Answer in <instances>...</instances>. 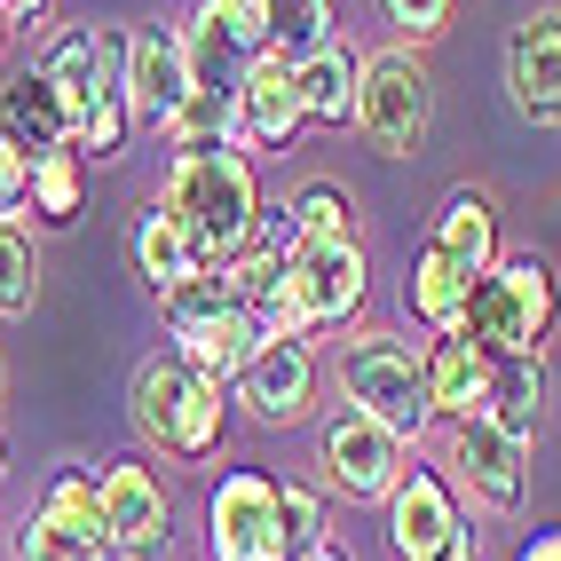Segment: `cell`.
<instances>
[{
	"mask_svg": "<svg viewBox=\"0 0 561 561\" xmlns=\"http://www.w3.org/2000/svg\"><path fill=\"white\" fill-rule=\"evenodd\" d=\"M324 474L341 482L348 499H364V506H380L396 482H403V467H411V443L403 435H388L380 420H364V411H341V420H324Z\"/></svg>",
	"mask_w": 561,
	"mask_h": 561,
	"instance_id": "9",
	"label": "cell"
},
{
	"mask_svg": "<svg viewBox=\"0 0 561 561\" xmlns=\"http://www.w3.org/2000/svg\"><path fill=\"white\" fill-rule=\"evenodd\" d=\"M24 206H32V159L16 142H0V221H24Z\"/></svg>",
	"mask_w": 561,
	"mask_h": 561,
	"instance_id": "35",
	"label": "cell"
},
{
	"mask_svg": "<svg viewBox=\"0 0 561 561\" xmlns=\"http://www.w3.org/2000/svg\"><path fill=\"white\" fill-rule=\"evenodd\" d=\"M420 371H427V411L435 420H474V411H491V356L459 332H435L420 348Z\"/></svg>",
	"mask_w": 561,
	"mask_h": 561,
	"instance_id": "18",
	"label": "cell"
},
{
	"mask_svg": "<svg viewBox=\"0 0 561 561\" xmlns=\"http://www.w3.org/2000/svg\"><path fill=\"white\" fill-rule=\"evenodd\" d=\"M135 277L151 285L159 301H167L174 285H191V277H206V270H198V253H191V238H182V230H174V221H167L159 206H151V214L135 221Z\"/></svg>",
	"mask_w": 561,
	"mask_h": 561,
	"instance_id": "23",
	"label": "cell"
},
{
	"mask_svg": "<svg viewBox=\"0 0 561 561\" xmlns=\"http://www.w3.org/2000/svg\"><path fill=\"white\" fill-rule=\"evenodd\" d=\"M451 467H459V491L491 514H514L530 499V443L506 435L491 411H474V420H451Z\"/></svg>",
	"mask_w": 561,
	"mask_h": 561,
	"instance_id": "8",
	"label": "cell"
},
{
	"mask_svg": "<svg viewBox=\"0 0 561 561\" xmlns=\"http://www.w3.org/2000/svg\"><path fill=\"white\" fill-rule=\"evenodd\" d=\"M182 95H191V48H182V24L127 32V111L151 119V127H167Z\"/></svg>",
	"mask_w": 561,
	"mask_h": 561,
	"instance_id": "15",
	"label": "cell"
},
{
	"mask_svg": "<svg viewBox=\"0 0 561 561\" xmlns=\"http://www.w3.org/2000/svg\"><path fill=\"white\" fill-rule=\"evenodd\" d=\"M24 214L56 221V230L88 214V159L71 151V142H64V151H41V159H32V206H24Z\"/></svg>",
	"mask_w": 561,
	"mask_h": 561,
	"instance_id": "24",
	"label": "cell"
},
{
	"mask_svg": "<svg viewBox=\"0 0 561 561\" xmlns=\"http://www.w3.org/2000/svg\"><path fill=\"white\" fill-rule=\"evenodd\" d=\"M356 80H364V56L348 41H332L317 56L293 64V88H301V119L309 127H348L356 119Z\"/></svg>",
	"mask_w": 561,
	"mask_h": 561,
	"instance_id": "19",
	"label": "cell"
},
{
	"mask_svg": "<svg viewBox=\"0 0 561 561\" xmlns=\"http://www.w3.org/2000/svg\"><path fill=\"white\" fill-rule=\"evenodd\" d=\"M506 88L530 127H561V9H530L506 32Z\"/></svg>",
	"mask_w": 561,
	"mask_h": 561,
	"instance_id": "13",
	"label": "cell"
},
{
	"mask_svg": "<svg viewBox=\"0 0 561 561\" xmlns=\"http://www.w3.org/2000/svg\"><path fill=\"white\" fill-rule=\"evenodd\" d=\"M427 245H443L467 277H482V270L499 261V214H491V198H482V191H451V198L435 206Z\"/></svg>",
	"mask_w": 561,
	"mask_h": 561,
	"instance_id": "20",
	"label": "cell"
},
{
	"mask_svg": "<svg viewBox=\"0 0 561 561\" xmlns=\"http://www.w3.org/2000/svg\"><path fill=\"white\" fill-rule=\"evenodd\" d=\"M230 388L261 427H301L317 411V348L309 341H253V356Z\"/></svg>",
	"mask_w": 561,
	"mask_h": 561,
	"instance_id": "10",
	"label": "cell"
},
{
	"mask_svg": "<svg viewBox=\"0 0 561 561\" xmlns=\"http://www.w3.org/2000/svg\"><path fill=\"white\" fill-rule=\"evenodd\" d=\"M174 151H245L238 142V88H191L167 119Z\"/></svg>",
	"mask_w": 561,
	"mask_h": 561,
	"instance_id": "22",
	"label": "cell"
},
{
	"mask_svg": "<svg viewBox=\"0 0 561 561\" xmlns=\"http://www.w3.org/2000/svg\"><path fill=\"white\" fill-rule=\"evenodd\" d=\"M285 214H293V230H301V238H356V198L341 191V182H309Z\"/></svg>",
	"mask_w": 561,
	"mask_h": 561,
	"instance_id": "30",
	"label": "cell"
},
{
	"mask_svg": "<svg viewBox=\"0 0 561 561\" xmlns=\"http://www.w3.org/2000/svg\"><path fill=\"white\" fill-rule=\"evenodd\" d=\"M0 142H16L24 159H41V151H64L71 142V111L56 95V80L41 64H24L0 80Z\"/></svg>",
	"mask_w": 561,
	"mask_h": 561,
	"instance_id": "17",
	"label": "cell"
},
{
	"mask_svg": "<svg viewBox=\"0 0 561 561\" xmlns=\"http://www.w3.org/2000/svg\"><path fill=\"white\" fill-rule=\"evenodd\" d=\"M467 270L443 245H427L420 238V253H411V285H403V301H411V317H420L427 332H459V309H467Z\"/></svg>",
	"mask_w": 561,
	"mask_h": 561,
	"instance_id": "21",
	"label": "cell"
},
{
	"mask_svg": "<svg viewBox=\"0 0 561 561\" xmlns=\"http://www.w3.org/2000/svg\"><path fill=\"white\" fill-rule=\"evenodd\" d=\"M427 561H482V553H474V538H467V530H459V538H451V546H443V553H427Z\"/></svg>",
	"mask_w": 561,
	"mask_h": 561,
	"instance_id": "37",
	"label": "cell"
},
{
	"mask_svg": "<svg viewBox=\"0 0 561 561\" xmlns=\"http://www.w3.org/2000/svg\"><path fill=\"white\" fill-rule=\"evenodd\" d=\"M214 24L230 32V48L253 64V56H270V0H206Z\"/></svg>",
	"mask_w": 561,
	"mask_h": 561,
	"instance_id": "32",
	"label": "cell"
},
{
	"mask_svg": "<svg viewBox=\"0 0 561 561\" xmlns=\"http://www.w3.org/2000/svg\"><path fill=\"white\" fill-rule=\"evenodd\" d=\"M16 32H24V24H16L9 9H0V48H9V41H16Z\"/></svg>",
	"mask_w": 561,
	"mask_h": 561,
	"instance_id": "40",
	"label": "cell"
},
{
	"mask_svg": "<svg viewBox=\"0 0 561 561\" xmlns=\"http://www.w3.org/2000/svg\"><path fill=\"white\" fill-rule=\"evenodd\" d=\"M41 301V245L24 221H0V317H32Z\"/></svg>",
	"mask_w": 561,
	"mask_h": 561,
	"instance_id": "28",
	"label": "cell"
},
{
	"mask_svg": "<svg viewBox=\"0 0 561 561\" xmlns=\"http://www.w3.org/2000/svg\"><path fill=\"white\" fill-rule=\"evenodd\" d=\"M159 214L191 238L198 270L214 277L230 261L253 221H261V182H253V159L245 151H174L167 182H159Z\"/></svg>",
	"mask_w": 561,
	"mask_h": 561,
	"instance_id": "1",
	"label": "cell"
},
{
	"mask_svg": "<svg viewBox=\"0 0 561 561\" xmlns=\"http://www.w3.org/2000/svg\"><path fill=\"white\" fill-rule=\"evenodd\" d=\"M167 332H174V356L191 364V371H206L214 388H230L238 371H245V356H253V324H245V309L221 293V277H191V285H174L167 293Z\"/></svg>",
	"mask_w": 561,
	"mask_h": 561,
	"instance_id": "6",
	"label": "cell"
},
{
	"mask_svg": "<svg viewBox=\"0 0 561 561\" xmlns=\"http://www.w3.org/2000/svg\"><path fill=\"white\" fill-rule=\"evenodd\" d=\"M285 277H293V293H301V309H309L317 332L324 324H348L364 309V293H371V270H364V245L356 238H301L285 253Z\"/></svg>",
	"mask_w": 561,
	"mask_h": 561,
	"instance_id": "11",
	"label": "cell"
},
{
	"mask_svg": "<svg viewBox=\"0 0 561 561\" xmlns=\"http://www.w3.org/2000/svg\"><path fill=\"white\" fill-rule=\"evenodd\" d=\"M491 420L522 443H538V420H546V364H499L491 371Z\"/></svg>",
	"mask_w": 561,
	"mask_h": 561,
	"instance_id": "25",
	"label": "cell"
},
{
	"mask_svg": "<svg viewBox=\"0 0 561 561\" xmlns=\"http://www.w3.org/2000/svg\"><path fill=\"white\" fill-rule=\"evenodd\" d=\"M127 411H135V435L159 443L167 459H214L221 451V388L206 380V371H191L174 348L167 356H142L135 364V388H127Z\"/></svg>",
	"mask_w": 561,
	"mask_h": 561,
	"instance_id": "3",
	"label": "cell"
},
{
	"mask_svg": "<svg viewBox=\"0 0 561 561\" xmlns=\"http://www.w3.org/2000/svg\"><path fill=\"white\" fill-rule=\"evenodd\" d=\"M182 48H191V88H238L245 56L230 48V32L214 24V9H206V0L191 9V24H182Z\"/></svg>",
	"mask_w": 561,
	"mask_h": 561,
	"instance_id": "27",
	"label": "cell"
},
{
	"mask_svg": "<svg viewBox=\"0 0 561 561\" xmlns=\"http://www.w3.org/2000/svg\"><path fill=\"white\" fill-rule=\"evenodd\" d=\"M41 514L71 522V530H95V538H111V530H103V499H95V474H88V467H64V474H48Z\"/></svg>",
	"mask_w": 561,
	"mask_h": 561,
	"instance_id": "31",
	"label": "cell"
},
{
	"mask_svg": "<svg viewBox=\"0 0 561 561\" xmlns=\"http://www.w3.org/2000/svg\"><path fill=\"white\" fill-rule=\"evenodd\" d=\"M380 16L403 32L411 48H420V41H435V32L451 24V0H380Z\"/></svg>",
	"mask_w": 561,
	"mask_h": 561,
	"instance_id": "34",
	"label": "cell"
},
{
	"mask_svg": "<svg viewBox=\"0 0 561 561\" xmlns=\"http://www.w3.org/2000/svg\"><path fill=\"white\" fill-rule=\"evenodd\" d=\"M293 561H348V553H341V546L324 538V546H309V553H293Z\"/></svg>",
	"mask_w": 561,
	"mask_h": 561,
	"instance_id": "39",
	"label": "cell"
},
{
	"mask_svg": "<svg viewBox=\"0 0 561 561\" xmlns=\"http://www.w3.org/2000/svg\"><path fill=\"white\" fill-rule=\"evenodd\" d=\"M16 561H111V538L71 530V522H56V514H32L24 538H16Z\"/></svg>",
	"mask_w": 561,
	"mask_h": 561,
	"instance_id": "29",
	"label": "cell"
},
{
	"mask_svg": "<svg viewBox=\"0 0 561 561\" xmlns=\"http://www.w3.org/2000/svg\"><path fill=\"white\" fill-rule=\"evenodd\" d=\"M332 41H341V32H332V0H270V56L301 64Z\"/></svg>",
	"mask_w": 561,
	"mask_h": 561,
	"instance_id": "26",
	"label": "cell"
},
{
	"mask_svg": "<svg viewBox=\"0 0 561 561\" xmlns=\"http://www.w3.org/2000/svg\"><path fill=\"white\" fill-rule=\"evenodd\" d=\"M356 127L380 159H420L427 127H435V71L420 64V48H380L364 56L356 80Z\"/></svg>",
	"mask_w": 561,
	"mask_h": 561,
	"instance_id": "5",
	"label": "cell"
},
{
	"mask_svg": "<svg viewBox=\"0 0 561 561\" xmlns=\"http://www.w3.org/2000/svg\"><path fill=\"white\" fill-rule=\"evenodd\" d=\"M553 317H561V277L546 253H499L491 270L467 285V309H459V341H474L491 364H546L553 341Z\"/></svg>",
	"mask_w": 561,
	"mask_h": 561,
	"instance_id": "2",
	"label": "cell"
},
{
	"mask_svg": "<svg viewBox=\"0 0 561 561\" xmlns=\"http://www.w3.org/2000/svg\"><path fill=\"white\" fill-rule=\"evenodd\" d=\"M341 396L348 411H364V420H380L388 435L403 443H420L435 427V411H427V371H420V348L396 341V332H348L341 341Z\"/></svg>",
	"mask_w": 561,
	"mask_h": 561,
	"instance_id": "4",
	"label": "cell"
},
{
	"mask_svg": "<svg viewBox=\"0 0 561 561\" xmlns=\"http://www.w3.org/2000/svg\"><path fill=\"white\" fill-rule=\"evenodd\" d=\"M277 514H285V546H293V553L324 546V499H317V491H301V482H277Z\"/></svg>",
	"mask_w": 561,
	"mask_h": 561,
	"instance_id": "33",
	"label": "cell"
},
{
	"mask_svg": "<svg viewBox=\"0 0 561 561\" xmlns=\"http://www.w3.org/2000/svg\"><path fill=\"white\" fill-rule=\"evenodd\" d=\"M380 506H388V553L396 561H427V553H443V546L467 530L451 482H443L435 467H403V482H396Z\"/></svg>",
	"mask_w": 561,
	"mask_h": 561,
	"instance_id": "14",
	"label": "cell"
},
{
	"mask_svg": "<svg viewBox=\"0 0 561 561\" xmlns=\"http://www.w3.org/2000/svg\"><path fill=\"white\" fill-rule=\"evenodd\" d=\"M301 88H293V64L285 56H253L238 71V142L245 151H293L301 135Z\"/></svg>",
	"mask_w": 561,
	"mask_h": 561,
	"instance_id": "16",
	"label": "cell"
},
{
	"mask_svg": "<svg viewBox=\"0 0 561 561\" xmlns=\"http://www.w3.org/2000/svg\"><path fill=\"white\" fill-rule=\"evenodd\" d=\"M95 499H103V530H111V561H151V553H167V522H174V506H167V491H159V474L151 467H103L95 474Z\"/></svg>",
	"mask_w": 561,
	"mask_h": 561,
	"instance_id": "12",
	"label": "cell"
},
{
	"mask_svg": "<svg viewBox=\"0 0 561 561\" xmlns=\"http://www.w3.org/2000/svg\"><path fill=\"white\" fill-rule=\"evenodd\" d=\"M514 561H561V530H538V538H530V546H522Z\"/></svg>",
	"mask_w": 561,
	"mask_h": 561,
	"instance_id": "36",
	"label": "cell"
},
{
	"mask_svg": "<svg viewBox=\"0 0 561 561\" xmlns=\"http://www.w3.org/2000/svg\"><path fill=\"white\" fill-rule=\"evenodd\" d=\"M0 459H9V443H0Z\"/></svg>",
	"mask_w": 561,
	"mask_h": 561,
	"instance_id": "41",
	"label": "cell"
},
{
	"mask_svg": "<svg viewBox=\"0 0 561 561\" xmlns=\"http://www.w3.org/2000/svg\"><path fill=\"white\" fill-rule=\"evenodd\" d=\"M206 553L214 561H293L270 474L230 467V474L214 482V499H206Z\"/></svg>",
	"mask_w": 561,
	"mask_h": 561,
	"instance_id": "7",
	"label": "cell"
},
{
	"mask_svg": "<svg viewBox=\"0 0 561 561\" xmlns=\"http://www.w3.org/2000/svg\"><path fill=\"white\" fill-rule=\"evenodd\" d=\"M0 9H9L16 24H32V16H48V0H0Z\"/></svg>",
	"mask_w": 561,
	"mask_h": 561,
	"instance_id": "38",
	"label": "cell"
}]
</instances>
